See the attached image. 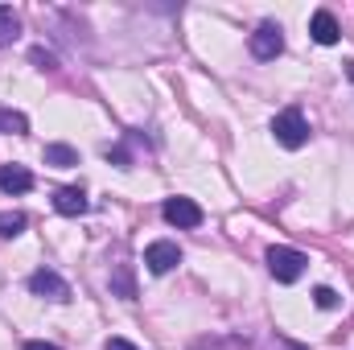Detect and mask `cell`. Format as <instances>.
<instances>
[{
  "mask_svg": "<svg viewBox=\"0 0 354 350\" xmlns=\"http://www.w3.org/2000/svg\"><path fill=\"white\" fill-rule=\"evenodd\" d=\"M29 293L33 297H46V301H71V284L54 272V268H37L33 276H29Z\"/></svg>",
  "mask_w": 354,
  "mask_h": 350,
  "instance_id": "cell-4",
  "label": "cell"
},
{
  "mask_svg": "<svg viewBox=\"0 0 354 350\" xmlns=\"http://www.w3.org/2000/svg\"><path fill=\"white\" fill-rule=\"evenodd\" d=\"M46 165L71 169V165H79V153H75L71 145H46Z\"/></svg>",
  "mask_w": 354,
  "mask_h": 350,
  "instance_id": "cell-12",
  "label": "cell"
},
{
  "mask_svg": "<svg viewBox=\"0 0 354 350\" xmlns=\"http://www.w3.org/2000/svg\"><path fill=\"white\" fill-rule=\"evenodd\" d=\"M248 50H252V58H260V62H272V58H280L284 54V33H280V25H256V33L248 37Z\"/></svg>",
  "mask_w": 354,
  "mask_h": 350,
  "instance_id": "cell-3",
  "label": "cell"
},
{
  "mask_svg": "<svg viewBox=\"0 0 354 350\" xmlns=\"http://www.w3.org/2000/svg\"><path fill=\"white\" fill-rule=\"evenodd\" d=\"M25 350H62V347H54V342H25Z\"/></svg>",
  "mask_w": 354,
  "mask_h": 350,
  "instance_id": "cell-19",
  "label": "cell"
},
{
  "mask_svg": "<svg viewBox=\"0 0 354 350\" xmlns=\"http://www.w3.org/2000/svg\"><path fill=\"white\" fill-rule=\"evenodd\" d=\"M313 305H317V309H334V305H338V293H334L330 284H322V288H313Z\"/></svg>",
  "mask_w": 354,
  "mask_h": 350,
  "instance_id": "cell-15",
  "label": "cell"
},
{
  "mask_svg": "<svg viewBox=\"0 0 354 350\" xmlns=\"http://www.w3.org/2000/svg\"><path fill=\"white\" fill-rule=\"evenodd\" d=\"M107 161H115L120 169H132V157H128V149H124V145H115V149H107Z\"/></svg>",
  "mask_w": 354,
  "mask_h": 350,
  "instance_id": "cell-17",
  "label": "cell"
},
{
  "mask_svg": "<svg viewBox=\"0 0 354 350\" xmlns=\"http://www.w3.org/2000/svg\"><path fill=\"white\" fill-rule=\"evenodd\" d=\"M25 132H29V116L12 111V107H0V136H25Z\"/></svg>",
  "mask_w": 354,
  "mask_h": 350,
  "instance_id": "cell-11",
  "label": "cell"
},
{
  "mask_svg": "<svg viewBox=\"0 0 354 350\" xmlns=\"http://www.w3.org/2000/svg\"><path fill=\"white\" fill-rule=\"evenodd\" d=\"M346 75H351V83H354V58H351V62H346Z\"/></svg>",
  "mask_w": 354,
  "mask_h": 350,
  "instance_id": "cell-20",
  "label": "cell"
},
{
  "mask_svg": "<svg viewBox=\"0 0 354 350\" xmlns=\"http://www.w3.org/2000/svg\"><path fill=\"white\" fill-rule=\"evenodd\" d=\"M161 214H165L169 227H181V231H194V227L202 223V206H198L194 198H165Z\"/></svg>",
  "mask_w": 354,
  "mask_h": 350,
  "instance_id": "cell-5",
  "label": "cell"
},
{
  "mask_svg": "<svg viewBox=\"0 0 354 350\" xmlns=\"http://www.w3.org/2000/svg\"><path fill=\"white\" fill-rule=\"evenodd\" d=\"M272 136H276V145H284V149H305V145H309V120L301 116V107L276 111V116H272Z\"/></svg>",
  "mask_w": 354,
  "mask_h": 350,
  "instance_id": "cell-1",
  "label": "cell"
},
{
  "mask_svg": "<svg viewBox=\"0 0 354 350\" xmlns=\"http://www.w3.org/2000/svg\"><path fill=\"white\" fill-rule=\"evenodd\" d=\"M54 210H58V214H66V219H75V214H87L91 202H87V194H83L79 185H66V190H58V194H54Z\"/></svg>",
  "mask_w": 354,
  "mask_h": 350,
  "instance_id": "cell-8",
  "label": "cell"
},
{
  "mask_svg": "<svg viewBox=\"0 0 354 350\" xmlns=\"http://www.w3.org/2000/svg\"><path fill=\"white\" fill-rule=\"evenodd\" d=\"M103 350H140V347H132L128 338H107V347Z\"/></svg>",
  "mask_w": 354,
  "mask_h": 350,
  "instance_id": "cell-18",
  "label": "cell"
},
{
  "mask_svg": "<svg viewBox=\"0 0 354 350\" xmlns=\"http://www.w3.org/2000/svg\"><path fill=\"white\" fill-rule=\"evenodd\" d=\"M305 252H297V248H268V272L280 280V284H292V280H301V272H305Z\"/></svg>",
  "mask_w": 354,
  "mask_h": 350,
  "instance_id": "cell-2",
  "label": "cell"
},
{
  "mask_svg": "<svg viewBox=\"0 0 354 350\" xmlns=\"http://www.w3.org/2000/svg\"><path fill=\"white\" fill-rule=\"evenodd\" d=\"M33 174L25 165H0V194H29Z\"/></svg>",
  "mask_w": 354,
  "mask_h": 350,
  "instance_id": "cell-9",
  "label": "cell"
},
{
  "mask_svg": "<svg viewBox=\"0 0 354 350\" xmlns=\"http://www.w3.org/2000/svg\"><path fill=\"white\" fill-rule=\"evenodd\" d=\"M25 231V214L21 210H0V239H17Z\"/></svg>",
  "mask_w": 354,
  "mask_h": 350,
  "instance_id": "cell-13",
  "label": "cell"
},
{
  "mask_svg": "<svg viewBox=\"0 0 354 350\" xmlns=\"http://www.w3.org/2000/svg\"><path fill=\"white\" fill-rule=\"evenodd\" d=\"M111 293L124 297V301H136V276H132L128 264H120V268L111 272Z\"/></svg>",
  "mask_w": 354,
  "mask_h": 350,
  "instance_id": "cell-10",
  "label": "cell"
},
{
  "mask_svg": "<svg viewBox=\"0 0 354 350\" xmlns=\"http://www.w3.org/2000/svg\"><path fill=\"white\" fill-rule=\"evenodd\" d=\"M309 33H313V42H317V46H334V42L342 37V29H338V17H334L330 8H317V12H313V21H309Z\"/></svg>",
  "mask_w": 354,
  "mask_h": 350,
  "instance_id": "cell-7",
  "label": "cell"
},
{
  "mask_svg": "<svg viewBox=\"0 0 354 350\" xmlns=\"http://www.w3.org/2000/svg\"><path fill=\"white\" fill-rule=\"evenodd\" d=\"M145 264H149L153 276H165V272H174L177 264H181V248H177L174 239H157V243L145 248Z\"/></svg>",
  "mask_w": 354,
  "mask_h": 350,
  "instance_id": "cell-6",
  "label": "cell"
},
{
  "mask_svg": "<svg viewBox=\"0 0 354 350\" xmlns=\"http://www.w3.org/2000/svg\"><path fill=\"white\" fill-rule=\"evenodd\" d=\"M17 33H21V21H17V12H12L8 4H0V46H8Z\"/></svg>",
  "mask_w": 354,
  "mask_h": 350,
  "instance_id": "cell-14",
  "label": "cell"
},
{
  "mask_svg": "<svg viewBox=\"0 0 354 350\" xmlns=\"http://www.w3.org/2000/svg\"><path fill=\"white\" fill-rule=\"evenodd\" d=\"M29 58H33L41 71H58V58H54L50 50H41V46H33V50H29Z\"/></svg>",
  "mask_w": 354,
  "mask_h": 350,
  "instance_id": "cell-16",
  "label": "cell"
}]
</instances>
